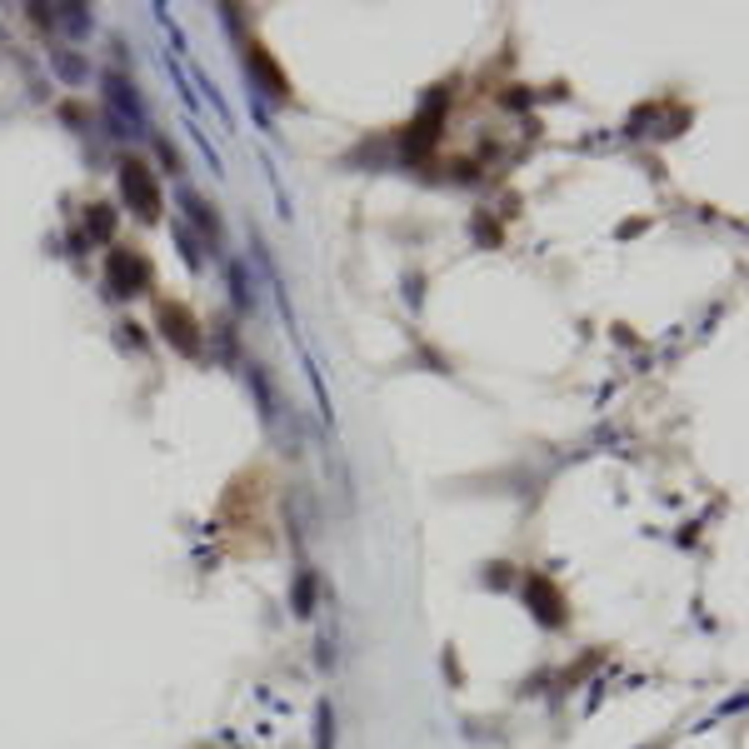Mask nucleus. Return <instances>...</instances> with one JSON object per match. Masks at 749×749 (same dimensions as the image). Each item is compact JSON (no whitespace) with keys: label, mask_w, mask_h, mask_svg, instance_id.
Masks as SVG:
<instances>
[{"label":"nucleus","mask_w":749,"mask_h":749,"mask_svg":"<svg viewBox=\"0 0 749 749\" xmlns=\"http://www.w3.org/2000/svg\"><path fill=\"white\" fill-rule=\"evenodd\" d=\"M110 225H115V215H110V205H95V215H90V230H95L100 240L110 235Z\"/></svg>","instance_id":"nucleus-7"},{"label":"nucleus","mask_w":749,"mask_h":749,"mask_svg":"<svg viewBox=\"0 0 749 749\" xmlns=\"http://www.w3.org/2000/svg\"><path fill=\"white\" fill-rule=\"evenodd\" d=\"M105 85H110V105H115V120H120V125H140V100H135V85H125L120 75H110Z\"/></svg>","instance_id":"nucleus-5"},{"label":"nucleus","mask_w":749,"mask_h":749,"mask_svg":"<svg viewBox=\"0 0 749 749\" xmlns=\"http://www.w3.org/2000/svg\"><path fill=\"white\" fill-rule=\"evenodd\" d=\"M120 190H125L130 210H135L140 220H155L160 215V190H155V180H150V165L130 160V165L120 170Z\"/></svg>","instance_id":"nucleus-2"},{"label":"nucleus","mask_w":749,"mask_h":749,"mask_svg":"<svg viewBox=\"0 0 749 749\" xmlns=\"http://www.w3.org/2000/svg\"><path fill=\"white\" fill-rule=\"evenodd\" d=\"M160 330H165V340L175 350L200 355V325H195V315H190L185 305H165V310H160Z\"/></svg>","instance_id":"nucleus-3"},{"label":"nucleus","mask_w":749,"mask_h":749,"mask_svg":"<svg viewBox=\"0 0 749 749\" xmlns=\"http://www.w3.org/2000/svg\"><path fill=\"white\" fill-rule=\"evenodd\" d=\"M330 729H335V719H330V709L320 705V749H330Z\"/></svg>","instance_id":"nucleus-8"},{"label":"nucleus","mask_w":749,"mask_h":749,"mask_svg":"<svg viewBox=\"0 0 749 749\" xmlns=\"http://www.w3.org/2000/svg\"><path fill=\"white\" fill-rule=\"evenodd\" d=\"M250 65H255V70H260V75H265L270 95H290V85H285V80H280V70H275V65H270V60H265V50H260V45H250Z\"/></svg>","instance_id":"nucleus-6"},{"label":"nucleus","mask_w":749,"mask_h":749,"mask_svg":"<svg viewBox=\"0 0 749 749\" xmlns=\"http://www.w3.org/2000/svg\"><path fill=\"white\" fill-rule=\"evenodd\" d=\"M105 285H110V295H140V290L150 285L145 255H135V250H110V260H105Z\"/></svg>","instance_id":"nucleus-1"},{"label":"nucleus","mask_w":749,"mask_h":749,"mask_svg":"<svg viewBox=\"0 0 749 749\" xmlns=\"http://www.w3.org/2000/svg\"><path fill=\"white\" fill-rule=\"evenodd\" d=\"M525 599H535L539 625H559V619H565V599H559V589L549 585V579L529 575V579H525Z\"/></svg>","instance_id":"nucleus-4"}]
</instances>
